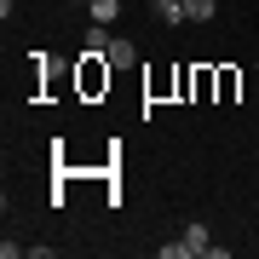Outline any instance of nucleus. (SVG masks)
<instances>
[{"label": "nucleus", "mask_w": 259, "mask_h": 259, "mask_svg": "<svg viewBox=\"0 0 259 259\" xmlns=\"http://www.w3.org/2000/svg\"><path fill=\"white\" fill-rule=\"evenodd\" d=\"M104 58H110V69H133V64H139V47H133V40H110V52H104Z\"/></svg>", "instance_id": "1"}, {"label": "nucleus", "mask_w": 259, "mask_h": 259, "mask_svg": "<svg viewBox=\"0 0 259 259\" xmlns=\"http://www.w3.org/2000/svg\"><path fill=\"white\" fill-rule=\"evenodd\" d=\"M207 248H213V242H207V225H190V231H185V253L190 259H207Z\"/></svg>", "instance_id": "2"}, {"label": "nucleus", "mask_w": 259, "mask_h": 259, "mask_svg": "<svg viewBox=\"0 0 259 259\" xmlns=\"http://www.w3.org/2000/svg\"><path fill=\"white\" fill-rule=\"evenodd\" d=\"M185 18L190 23H213L219 18V0H185Z\"/></svg>", "instance_id": "3"}, {"label": "nucleus", "mask_w": 259, "mask_h": 259, "mask_svg": "<svg viewBox=\"0 0 259 259\" xmlns=\"http://www.w3.org/2000/svg\"><path fill=\"white\" fill-rule=\"evenodd\" d=\"M150 12L161 23H185V0H150Z\"/></svg>", "instance_id": "4"}, {"label": "nucleus", "mask_w": 259, "mask_h": 259, "mask_svg": "<svg viewBox=\"0 0 259 259\" xmlns=\"http://www.w3.org/2000/svg\"><path fill=\"white\" fill-rule=\"evenodd\" d=\"M87 18H93V23H115V18H121V0H93Z\"/></svg>", "instance_id": "5"}, {"label": "nucleus", "mask_w": 259, "mask_h": 259, "mask_svg": "<svg viewBox=\"0 0 259 259\" xmlns=\"http://www.w3.org/2000/svg\"><path fill=\"white\" fill-rule=\"evenodd\" d=\"M104 29H110V23H93V29H87V52H93V58H104L110 40H115V35H104Z\"/></svg>", "instance_id": "6"}, {"label": "nucleus", "mask_w": 259, "mask_h": 259, "mask_svg": "<svg viewBox=\"0 0 259 259\" xmlns=\"http://www.w3.org/2000/svg\"><path fill=\"white\" fill-rule=\"evenodd\" d=\"M75 6H93V0H75Z\"/></svg>", "instance_id": "7"}]
</instances>
